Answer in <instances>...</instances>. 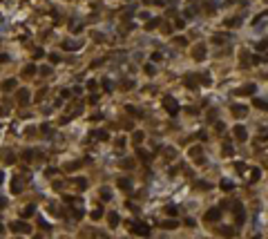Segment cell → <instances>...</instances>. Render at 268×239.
Instances as JSON below:
<instances>
[{"label":"cell","instance_id":"cell-1","mask_svg":"<svg viewBox=\"0 0 268 239\" xmlns=\"http://www.w3.org/2000/svg\"><path fill=\"white\" fill-rule=\"evenodd\" d=\"M163 107H165V110H168L172 116L176 114V112H179V103H176L174 99H165V101H163Z\"/></svg>","mask_w":268,"mask_h":239},{"label":"cell","instance_id":"cell-2","mask_svg":"<svg viewBox=\"0 0 268 239\" xmlns=\"http://www.w3.org/2000/svg\"><path fill=\"white\" fill-rule=\"evenodd\" d=\"M14 232H29L31 228H29V224H25V221H14V224L9 226Z\"/></svg>","mask_w":268,"mask_h":239},{"label":"cell","instance_id":"cell-3","mask_svg":"<svg viewBox=\"0 0 268 239\" xmlns=\"http://www.w3.org/2000/svg\"><path fill=\"white\" fill-rule=\"evenodd\" d=\"M221 219V208H210L206 212V221H219Z\"/></svg>","mask_w":268,"mask_h":239},{"label":"cell","instance_id":"cell-4","mask_svg":"<svg viewBox=\"0 0 268 239\" xmlns=\"http://www.w3.org/2000/svg\"><path fill=\"white\" fill-rule=\"evenodd\" d=\"M132 232H136V235H141V237H147V235H150V228H147L145 224H134Z\"/></svg>","mask_w":268,"mask_h":239},{"label":"cell","instance_id":"cell-5","mask_svg":"<svg viewBox=\"0 0 268 239\" xmlns=\"http://www.w3.org/2000/svg\"><path fill=\"white\" fill-rule=\"evenodd\" d=\"M230 112H232V114H235V116H246V112H248V107L246 105H230Z\"/></svg>","mask_w":268,"mask_h":239},{"label":"cell","instance_id":"cell-6","mask_svg":"<svg viewBox=\"0 0 268 239\" xmlns=\"http://www.w3.org/2000/svg\"><path fill=\"white\" fill-rule=\"evenodd\" d=\"M232 132H235V139H237V141H246V139H248L246 128H241V125H237V128L232 130Z\"/></svg>","mask_w":268,"mask_h":239},{"label":"cell","instance_id":"cell-7","mask_svg":"<svg viewBox=\"0 0 268 239\" xmlns=\"http://www.w3.org/2000/svg\"><path fill=\"white\" fill-rule=\"evenodd\" d=\"M63 49H67V52H76V49H81V43L67 40V43H63Z\"/></svg>","mask_w":268,"mask_h":239},{"label":"cell","instance_id":"cell-8","mask_svg":"<svg viewBox=\"0 0 268 239\" xmlns=\"http://www.w3.org/2000/svg\"><path fill=\"white\" fill-rule=\"evenodd\" d=\"M192 54H195V58L199 60V58H203V56H206V47H203V45H197L195 49H192Z\"/></svg>","mask_w":268,"mask_h":239},{"label":"cell","instance_id":"cell-9","mask_svg":"<svg viewBox=\"0 0 268 239\" xmlns=\"http://www.w3.org/2000/svg\"><path fill=\"white\" fill-rule=\"evenodd\" d=\"M107 219H110V226H112V228H116L118 221H121V217H118L116 212H110V215H107Z\"/></svg>","mask_w":268,"mask_h":239},{"label":"cell","instance_id":"cell-10","mask_svg":"<svg viewBox=\"0 0 268 239\" xmlns=\"http://www.w3.org/2000/svg\"><path fill=\"white\" fill-rule=\"evenodd\" d=\"M259 177H261L259 168H253V170H250V177H248V181H250V183H255V181H257Z\"/></svg>","mask_w":268,"mask_h":239},{"label":"cell","instance_id":"cell-11","mask_svg":"<svg viewBox=\"0 0 268 239\" xmlns=\"http://www.w3.org/2000/svg\"><path fill=\"white\" fill-rule=\"evenodd\" d=\"M219 188H221V190H226V192H230L235 186H232V181H230V179H221V186H219Z\"/></svg>","mask_w":268,"mask_h":239},{"label":"cell","instance_id":"cell-12","mask_svg":"<svg viewBox=\"0 0 268 239\" xmlns=\"http://www.w3.org/2000/svg\"><path fill=\"white\" fill-rule=\"evenodd\" d=\"M18 101H20V103H29V92H27V89H20V92H18Z\"/></svg>","mask_w":268,"mask_h":239},{"label":"cell","instance_id":"cell-13","mask_svg":"<svg viewBox=\"0 0 268 239\" xmlns=\"http://www.w3.org/2000/svg\"><path fill=\"white\" fill-rule=\"evenodd\" d=\"M253 103H255V107H259V110H268V101H264V99H255Z\"/></svg>","mask_w":268,"mask_h":239},{"label":"cell","instance_id":"cell-14","mask_svg":"<svg viewBox=\"0 0 268 239\" xmlns=\"http://www.w3.org/2000/svg\"><path fill=\"white\" fill-rule=\"evenodd\" d=\"M241 94H255V85H246L244 89H239V96Z\"/></svg>","mask_w":268,"mask_h":239},{"label":"cell","instance_id":"cell-15","mask_svg":"<svg viewBox=\"0 0 268 239\" xmlns=\"http://www.w3.org/2000/svg\"><path fill=\"white\" fill-rule=\"evenodd\" d=\"M190 157H195V159H199V161H201V147H192V150H190Z\"/></svg>","mask_w":268,"mask_h":239},{"label":"cell","instance_id":"cell-16","mask_svg":"<svg viewBox=\"0 0 268 239\" xmlns=\"http://www.w3.org/2000/svg\"><path fill=\"white\" fill-rule=\"evenodd\" d=\"M20 190H22V188H20V179L16 177V179H14V188H11V192H14V195H18Z\"/></svg>","mask_w":268,"mask_h":239},{"label":"cell","instance_id":"cell-17","mask_svg":"<svg viewBox=\"0 0 268 239\" xmlns=\"http://www.w3.org/2000/svg\"><path fill=\"white\" fill-rule=\"evenodd\" d=\"M221 152H224L226 157H232V152H235V150H232V145H230V143H226L224 147H221Z\"/></svg>","mask_w":268,"mask_h":239},{"label":"cell","instance_id":"cell-18","mask_svg":"<svg viewBox=\"0 0 268 239\" xmlns=\"http://www.w3.org/2000/svg\"><path fill=\"white\" fill-rule=\"evenodd\" d=\"M101 217H103V208H96V210H92V219H101Z\"/></svg>","mask_w":268,"mask_h":239},{"label":"cell","instance_id":"cell-19","mask_svg":"<svg viewBox=\"0 0 268 239\" xmlns=\"http://www.w3.org/2000/svg\"><path fill=\"white\" fill-rule=\"evenodd\" d=\"M92 136H94V139H101V141H105V139H107V134L103 132V130H96V132H94Z\"/></svg>","mask_w":268,"mask_h":239},{"label":"cell","instance_id":"cell-20","mask_svg":"<svg viewBox=\"0 0 268 239\" xmlns=\"http://www.w3.org/2000/svg\"><path fill=\"white\" fill-rule=\"evenodd\" d=\"M22 74H25V76H31V74H36V67H34V65H27L25 69H22Z\"/></svg>","mask_w":268,"mask_h":239},{"label":"cell","instance_id":"cell-21","mask_svg":"<svg viewBox=\"0 0 268 239\" xmlns=\"http://www.w3.org/2000/svg\"><path fill=\"white\" fill-rule=\"evenodd\" d=\"M118 188H121V190H128V188H130V179H118Z\"/></svg>","mask_w":268,"mask_h":239},{"label":"cell","instance_id":"cell-22","mask_svg":"<svg viewBox=\"0 0 268 239\" xmlns=\"http://www.w3.org/2000/svg\"><path fill=\"white\" fill-rule=\"evenodd\" d=\"M186 87H197V81H195V76H188V78H186Z\"/></svg>","mask_w":268,"mask_h":239},{"label":"cell","instance_id":"cell-23","mask_svg":"<svg viewBox=\"0 0 268 239\" xmlns=\"http://www.w3.org/2000/svg\"><path fill=\"white\" fill-rule=\"evenodd\" d=\"M266 47H268V38H264V40H259V43H257V49H259V52H264Z\"/></svg>","mask_w":268,"mask_h":239},{"label":"cell","instance_id":"cell-24","mask_svg":"<svg viewBox=\"0 0 268 239\" xmlns=\"http://www.w3.org/2000/svg\"><path fill=\"white\" fill-rule=\"evenodd\" d=\"M221 235H226V237H232V235H235V230H232V228H228V226H226V228H221Z\"/></svg>","mask_w":268,"mask_h":239},{"label":"cell","instance_id":"cell-25","mask_svg":"<svg viewBox=\"0 0 268 239\" xmlns=\"http://www.w3.org/2000/svg\"><path fill=\"white\" fill-rule=\"evenodd\" d=\"M235 168H237V172H239V174H244V172L248 170V168H246V163H237Z\"/></svg>","mask_w":268,"mask_h":239},{"label":"cell","instance_id":"cell-26","mask_svg":"<svg viewBox=\"0 0 268 239\" xmlns=\"http://www.w3.org/2000/svg\"><path fill=\"white\" fill-rule=\"evenodd\" d=\"M157 25H159V18H152V20H150V22H147V25H145V27H147V29H154V27H157Z\"/></svg>","mask_w":268,"mask_h":239},{"label":"cell","instance_id":"cell-27","mask_svg":"<svg viewBox=\"0 0 268 239\" xmlns=\"http://www.w3.org/2000/svg\"><path fill=\"white\" fill-rule=\"evenodd\" d=\"M34 210H36L34 206H27L25 210H22V215H25V217H29V215H34Z\"/></svg>","mask_w":268,"mask_h":239},{"label":"cell","instance_id":"cell-28","mask_svg":"<svg viewBox=\"0 0 268 239\" xmlns=\"http://www.w3.org/2000/svg\"><path fill=\"white\" fill-rule=\"evenodd\" d=\"M101 197H103V199H105V201H107V199H110V197H112V192H110V190H107V188H103V190H101Z\"/></svg>","mask_w":268,"mask_h":239},{"label":"cell","instance_id":"cell-29","mask_svg":"<svg viewBox=\"0 0 268 239\" xmlns=\"http://www.w3.org/2000/svg\"><path fill=\"white\" fill-rule=\"evenodd\" d=\"M103 89H105V92H112V81L105 78V81H103Z\"/></svg>","mask_w":268,"mask_h":239},{"label":"cell","instance_id":"cell-30","mask_svg":"<svg viewBox=\"0 0 268 239\" xmlns=\"http://www.w3.org/2000/svg\"><path fill=\"white\" fill-rule=\"evenodd\" d=\"M163 228H176V221H163Z\"/></svg>","mask_w":268,"mask_h":239},{"label":"cell","instance_id":"cell-31","mask_svg":"<svg viewBox=\"0 0 268 239\" xmlns=\"http://www.w3.org/2000/svg\"><path fill=\"white\" fill-rule=\"evenodd\" d=\"M264 63V56H253V65H261Z\"/></svg>","mask_w":268,"mask_h":239},{"label":"cell","instance_id":"cell-32","mask_svg":"<svg viewBox=\"0 0 268 239\" xmlns=\"http://www.w3.org/2000/svg\"><path fill=\"white\" fill-rule=\"evenodd\" d=\"M5 89H16V81H7L5 83Z\"/></svg>","mask_w":268,"mask_h":239},{"label":"cell","instance_id":"cell-33","mask_svg":"<svg viewBox=\"0 0 268 239\" xmlns=\"http://www.w3.org/2000/svg\"><path fill=\"white\" fill-rule=\"evenodd\" d=\"M226 25H228V27H237V25H239V18H232V20H228Z\"/></svg>","mask_w":268,"mask_h":239},{"label":"cell","instance_id":"cell-34","mask_svg":"<svg viewBox=\"0 0 268 239\" xmlns=\"http://www.w3.org/2000/svg\"><path fill=\"white\" fill-rule=\"evenodd\" d=\"M165 212H168V215H176V206H168V208H165Z\"/></svg>","mask_w":268,"mask_h":239},{"label":"cell","instance_id":"cell-35","mask_svg":"<svg viewBox=\"0 0 268 239\" xmlns=\"http://www.w3.org/2000/svg\"><path fill=\"white\" fill-rule=\"evenodd\" d=\"M141 141H143V134L136 132V134H134V143H141Z\"/></svg>","mask_w":268,"mask_h":239},{"label":"cell","instance_id":"cell-36","mask_svg":"<svg viewBox=\"0 0 268 239\" xmlns=\"http://www.w3.org/2000/svg\"><path fill=\"white\" fill-rule=\"evenodd\" d=\"M49 60H52L54 65H56V63H60V58H58V54H52V56H49Z\"/></svg>","mask_w":268,"mask_h":239},{"label":"cell","instance_id":"cell-37","mask_svg":"<svg viewBox=\"0 0 268 239\" xmlns=\"http://www.w3.org/2000/svg\"><path fill=\"white\" fill-rule=\"evenodd\" d=\"M215 128H217V130H226V125L221 123V121H217V123H215Z\"/></svg>","mask_w":268,"mask_h":239},{"label":"cell","instance_id":"cell-38","mask_svg":"<svg viewBox=\"0 0 268 239\" xmlns=\"http://www.w3.org/2000/svg\"><path fill=\"white\" fill-rule=\"evenodd\" d=\"M7 60H9V56H7V54H0V63H7Z\"/></svg>","mask_w":268,"mask_h":239},{"label":"cell","instance_id":"cell-39","mask_svg":"<svg viewBox=\"0 0 268 239\" xmlns=\"http://www.w3.org/2000/svg\"><path fill=\"white\" fill-rule=\"evenodd\" d=\"M2 230H5V226H2V224H0V232H2Z\"/></svg>","mask_w":268,"mask_h":239},{"label":"cell","instance_id":"cell-40","mask_svg":"<svg viewBox=\"0 0 268 239\" xmlns=\"http://www.w3.org/2000/svg\"><path fill=\"white\" fill-rule=\"evenodd\" d=\"M0 181H2V172H0Z\"/></svg>","mask_w":268,"mask_h":239},{"label":"cell","instance_id":"cell-41","mask_svg":"<svg viewBox=\"0 0 268 239\" xmlns=\"http://www.w3.org/2000/svg\"><path fill=\"white\" fill-rule=\"evenodd\" d=\"M253 239H259V237H253Z\"/></svg>","mask_w":268,"mask_h":239}]
</instances>
